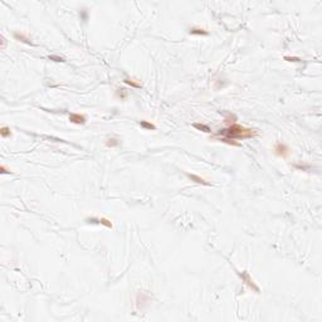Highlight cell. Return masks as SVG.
<instances>
[{"label":"cell","instance_id":"2","mask_svg":"<svg viewBox=\"0 0 322 322\" xmlns=\"http://www.w3.org/2000/svg\"><path fill=\"white\" fill-rule=\"evenodd\" d=\"M238 274H239V277L242 278V281L245 283V286H247L248 288H251L252 291H254V292L259 293V288H258V286L255 285V282L253 281V278L251 277V274H249L247 271H242V272H238Z\"/></svg>","mask_w":322,"mask_h":322},{"label":"cell","instance_id":"13","mask_svg":"<svg viewBox=\"0 0 322 322\" xmlns=\"http://www.w3.org/2000/svg\"><path fill=\"white\" fill-rule=\"evenodd\" d=\"M100 224L101 225H105L106 228H109V229H112L113 228V223L109 220V219H107V218H100Z\"/></svg>","mask_w":322,"mask_h":322},{"label":"cell","instance_id":"1","mask_svg":"<svg viewBox=\"0 0 322 322\" xmlns=\"http://www.w3.org/2000/svg\"><path fill=\"white\" fill-rule=\"evenodd\" d=\"M257 136V131L252 128L243 127L238 123H232L229 127L219 130L218 134L213 137L214 140H219L221 142H225L232 146H240L239 142H235V140H244V139H252Z\"/></svg>","mask_w":322,"mask_h":322},{"label":"cell","instance_id":"14","mask_svg":"<svg viewBox=\"0 0 322 322\" xmlns=\"http://www.w3.org/2000/svg\"><path fill=\"white\" fill-rule=\"evenodd\" d=\"M116 96H117L118 98H121V100H125V98L127 97V91L123 89V88H118V89L116 91Z\"/></svg>","mask_w":322,"mask_h":322},{"label":"cell","instance_id":"16","mask_svg":"<svg viewBox=\"0 0 322 322\" xmlns=\"http://www.w3.org/2000/svg\"><path fill=\"white\" fill-rule=\"evenodd\" d=\"M285 61H288V62H299L301 59L298 57H290V55H286L285 57Z\"/></svg>","mask_w":322,"mask_h":322},{"label":"cell","instance_id":"10","mask_svg":"<svg viewBox=\"0 0 322 322\" xmlns=\"http://www.w3.org/2000/svg\"><path fill=\"white\" fill-rule=\"evenodd\" d=\"M120 145V140L116 139V137H108L106 140V146L107 147H116Z\"/></svg>","mask_w":322,"mask_h":322},{"label":"cell","instance_id":"8","mask_svg":"<svg viewBox=\"0 0 322 322\" xmlns=\"http://www.w3.org/2000/svg\"><path fill=\"white\" fill-rule=\"evenodd\" d=\"M193 126H194L198 131H203V132H206V134H210V132H212L210 127L206 126V125H204V123H198V122H195V123H193Z\"/></svg>","mask_w":322,"mask_h":322},{"label":"cell","instance_id":"11","mask_svg":"<svg viewBox=\"0 0 322 322\" xmlns=\"http://www.w3.org/2000/svg\"><path fill=\"white\" fill-rule=\"evenodd\" d=\"M140 126L145 130H156V126L152 123V122H148L146 120H141L140 121Z\"/></svg>","mask_w":322,"mask_h":322},{"label":"cell","instance_id":"6","mask_svg":"<svg viewBox=\"0 0 322 322\" xmlns=\"http://www.w3.org/2000/svg\"><path fill=\"white\" fill-rule=\"evenodd\" d=\"M189 34H191V35H208L209 32L204 28H201V27H193V28L189 29Z\"/></svg>","mask_w":322,"mask_h":322},{"label":"cell","instance_id":"18","mask_svg":"<svg viewBox=\"0 0 322 322\" xmlns=\"http://www.w3.org/2000/svg\"><path fill=\"white\" fill-rule=\"evenodd\" d=\"M0 171H2V174H10V170H8L5 165H2V166H0Z\"/></svg>","mask_w":322,"mask_h":322},{"label":"cell","instance_id":"5","mask_svg":"<svg viewBox=\"0 0 322 322\" xmlns=\"http://www.w3.org/2000/svg\"><path fill=\"white\" fill-rule=\"evenodd\" d=\"M14 38L16 41H19V42H22V43H25V44H28V45H34V43L29 39V38L27 36V35H24L23 33H19V32H15L14 33Z\"/></svg>","mask_w":322,"mask_h":322},{"label":"cell","instance_id":"4","mask_svg":"<svg viewBox=\"0 0 322 322\" xmlns=\"http://www.w3.org/2000/svg\"><path fill=\"white\" fill-rule=\"evenodd\" d=\"M68 120H69L72 123H75V125H84V123L87 122L86 116H84V115H81V113H69Z\"/></svg>","mask_w":322,"mask_h":322},{"label":"cell","instance_id":"9","mask_svg":"<svg viewBox=\"0 0 322 322\" xmlns=\"http://www.w3.org/2000/svg\"><path fill=\"white\" fill-rule=\"evenodd\" d=\"M123 82H125L126 84L131 86V87H134V88H141V83H140V82H136V79H134V78L127 77V78L123 79Z\"/></svg>","mask_w":322,"mask_h":322},{"label":"cell","instance_id":"17","mask_svg":"<svg viewBox=\"0 0 322 322\" xmlns=\"http://www.w3.org/2000/svg\"><path fill=\"white\" fill-rule=\"evenodd\" d=\"M86 220H87V223H92V224H100V218H94V217H92V218H87Z\"/></svg>","mask_w":322,"mask_h":322},{"label":"cell","instance_id":"3","mask_svg":"<svg viewBox=\"0 0 322 322\" xmlns=\"http://www.w3.org/2000/svg\"><path fill=\"white\" fill-rule=\"evenodd\" d=\"M273 152H274L276 156L285 159V157H287L290 155V147L286 144H283V142H277L274 145V147H273Z\"/></svg>","mask_w":322,"mask_h":322},{"label":"cell","instance_id":"12","mask_svg":"<svg viewBox=\"0 0 322 322\" xmlns=\"http://www.w3.org/2000/svg\"><path fill=\"white\" fill-rule=\"evenodd\" d=\"M0 135H2V137H4V139L10 137L11 136V130L6 126H3L2 128H0Z\"/></svg>","mask_w":322,"mask_h":322},{"label":"cell","instance_id":"7","mask_svg":"<svg viewBox=\"0 0 322 322\" xmlns=\"http://www.w3.org/2000/svg\"><path fill=\"white\" fill-rule=\"evenodd\" d=\"M186 175H187L189 179H190L191 181H194V182H198V184H201V185H206V186L210 185V182H208L205 179H203V178H200V176H198L195 174H186Z\"/></svg>","mask_w":322,"mask_h":322},{"label":"cell","instance_id":"15","mask_svg":"<svg viewBox=\"0 0 322 322\" xmlns=\"http://www.w3.org/2000/svg\"><path fill=\"white\" fill-rule=\"evenodd\" d=\"M48 58L50 61H54V62H64V58L63 57H59V55H49Z\"/></svg>","mask_w":322,"mask_h":322},{"label":"cell","instance_id":"19","mask_svg":"<svg viewBox=\"0 0 322 322\" xmlns=\"http://www.w3.org/2000/svg\"><path fill=\"white\" fill-rule=\"evenodd\" d=\"M5 45H6V39L2 35V49H5Z\"/></svg>","mask_w":322,"mask_h":322}]
</instances>
